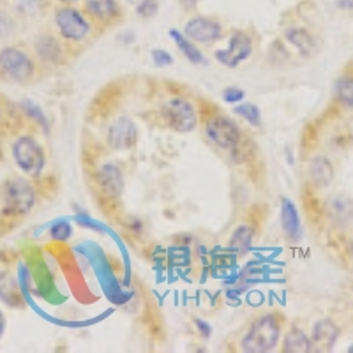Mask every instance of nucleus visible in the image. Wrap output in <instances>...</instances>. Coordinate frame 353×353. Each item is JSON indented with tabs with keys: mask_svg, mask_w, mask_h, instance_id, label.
Segmentation results:
<instances>
[{
	"mask_svg": "<svg viewBox=\"0 0 353 353\" xmlns=\"http://www.w3.org/2000/svg\"><path fill=\"white\" fill-rule=\"evenodd\" d=\"M283 337V318L276 313H265L249 321L242 332L239 350L244 353H269L279 346Z\"/></svg>",
	"mask_w": 353,
	"mask_h": 353,
	"instance_id": "obj_1",
	"label": "nucleus"
},
{
	"mask_svg": "<svg viewBox=\"0 0 353 353\" xmlns=\"http://www.w3.org/2000/svg\"><path fill=\"white\" fill-rule=\"evenodd\" d=\"M53 25L57 34L69 44V48H83L92 41L96 25L74 4H61L53 11Z\"/></svg>",
	"mask_w": 353,
	"mask_h": 353,
	"instance_id": "obj_2",
	"label": "nucleus"
},
{
	"mask_svg": "<svg viewBox=\"0 0 353 353\" xmlns=\"http://www.w3.org/2000/svg\"><path fill=\"white\" fill-rule=\"evenodd\" d=\"M36 189L21 176L9 179L0 188V216L4 219H21L36 207Z\"/></svg>",
	"mask_w": 353,
	"mask_h": 353,
	"instance_id": "obj_3",
	"label": "nucleus"
},
{
	"mask_svg": "<svg viewBox=\"0 0 353 353\" xmlns=\"http://www.w3.org/2000/svg\"><path fill=\"white\" fill-rule=\"evenodd\" d=\"M203 134L212 147L223 150V152L237 150L244 140L241 125L233 121L232 117L221 112L207 115V119L203 121Z\"/></svg>",
	"mask_w": 353,
	"mask_h": 353,
	"instance_id": "obj_4",
	"label": "nucleus"
},
{
	"mask_svg": "<svg viewBox=\"0 0 353 353\" xmlns=\"http://www.w3.org/2000/svg\"><path fill=\"white\" fill-rule=\"evenodd\" d=\"M37 74V64L32 55L20 46H6L0 50V78L12 83H30Z\"/></svg>",
	"mask_w": 353,
	"mask_h": 353,
	"instance_id": "obj_5",
	"label": "nucleus"
},
{
	"mask_svg": "<svg viewBox=\"0 0 353 353\" xmlns=\"http://www.w3.org/2000/svg\"><path fill=\"white\" fill-rule=\"evenodd\" d=\"M161 121L168 129L175 132H191L200 122V113L193 101L185 97H172L163 103L159 110Z\"/></svg>",
	"mask_w": 353,
	"mask_h": 353,
	"instance_id": "obj_6",
	"label": "nucleus"
},
{
	"mask_svg": "<svg viewBox=\"0 0 353 353\" xmlns=\"http://www.w3.org/2000/svg\"><path fill=\"white\" fill-rule=\"evenodd\" d=\"M254 53V37L248 32L237 28L233 30L228 37L225 48L216 50L214 52V59L219 62L221 65H225L228 69H235L245 61H249Z\"/></svg>",
	"mask_w": 353,
	"mask_h": 353,
	"instance_id": "obj_7",
	"label": "nucleus"
},
{
	"mask_svg": "<svg viewBox=\"0 0 353 353\" xmlns=\"http://www.w3.org/2000/svg\"><path fill=\"white\" fill-rule=\"evenodd\" d=\"M12 159L21 173L27 176H39L46 166V154L39 141L32 137H21L12 143Z\"/></svg>",
	"mask_w": 353,
	"mask_h": 353,
	"instance_id": "obj_8",
	"label": "nucleus"
},
{
	"mask_svg": "<svg viewBox=\"0 0 353 353\" xmlns=\"http://www.w3.org/2000/svg\"><path fill=\"white\" fill-rule=\"evenodd\" d=\"M34 50H36L37 61L43 65H52V68L65 65L72 57L69 44L52 30H44L37 36Z\"/></svg>",
	"mask_w": 353,
	"mask_h": 353,
	"instance_id": "obj_9",
	"label": "nucleus"
},
{
	"mask_svg": "<svg viewBox=\"0 0 353 353\" xmlns=\"http://www.w3.org/2000/svg\"><path fill=\"white\" fill-rule=\"evenodd\" d=\"M184 36L193 41L194 44L201 46H210L217 43L225 36V28L219 20H214L209 17H193L189 18L184 25Z\"/></svg>",
	"mask_w": 353,
	"mask_h": 353,
	"instance_id": "obj_10",
	"label": "nucleus"
},
{
	"mask_svg": "<svg viewBox=\"0 0 353 353\" xmlns=\"http://www.w3.org/2000/svg\"><path fill=\"white\" fill-rule=\"evenodd\" d=\"M81 9L99 32L115 27L122 20V8L119 0H83Z\"/></svg>",
	"mask_w": 353,
	"mask_h": 353,
	"instance_id": "obj_11",
	"label": "nucleus"
},
{
	"mask_svg": "<svg viewBox=\"0 0 353 353\" xmlns=\"http://www.w3.org/2000/svg\"><path fill=\"white\" fill-rule=\"evenodd\" d=\"M94 184L97 191L108 200L117 201L124 193V173L113 161H106L94 172Z\"/></svg>",
	"mask_w": 353,
	"mask_h": 353,
	"instance_id": "obj_12",
	"label": "nucleus"
},
{
	"mask_svg": "<svg viewBox=\"0 0 353 353\" xmlns=\"http://www.w3.org/2000/svg\"><path fill=\"white\" fill-rule=\"evenodd\" d=\"M323 214L334 228H348L353 223V198L346 193L332 194L323 203Z\"/></svg>",
	"mask_w": 353,
	"mask_h": 353,
	"instance_id": "obj_13",
	"label": "nucleus"
},
{
	"mask_svg": "<svg viewBox=\"0 0 353 353\" xmlns=\"http://www.w3.org/2000/svg\"><path fill=\"white\" fill-rule=\"evenodd\" d=\"M138 143V128L129 117H119L108 128V145L112 150H131Z\"/></svg>",
	"mask_w": 353,
	"mask_h": 353,
	"instance_id": "obj_14",
	"label": "nucleus"
},
{
	"mask_svg": "<svg viewBox=\"0 0 353 353\" xmlns=\"http://www.w3.org/2000/svg\"><path fill=\"white\" fill-rule=\"evenodd\" d=\"M283 39L286 41L288 46L297 50L302 57L305 59H311V57H316L320 52V46H318V39L309 28L301 27V25H292V27L285 28L283 32Z\"/></svg>",
	"mask_w": 353,
	"mask_h": 353,
	"instance_id": "obj_15",
	"label": "nucleus"
},
{
	"mask_svg": "<svg viewBox=\"0 0 353 353\" xmlns=\"http://www.w3.org/2000/svg\"><path fill=\"white\" fill-rule=\"evenodd\" d=\"M305 173H307L309 184L314 189H327L334 182L336 170H334V165L330 163L329 157L314 156L309 161Z\"/></svg>",
	"mask_w": 353,
	"mask_h": 353,
	"instance_id": "obj_16",
	"label": "nucleus"
},
{
	"mask_svg": "<svg viewBox=\"0 0 353 353\" xmlns=\"http://www.w3.org/2000/svg\"><path fill=\"white\" fill-rule=\"evenodd\" d=\"M339 327L329 318H323L314 325L311 332V343L314 352H330L339 339Z\"/></svg>",
	"mask_w": 353,
	"mask_h": 353,
	"instance_id": "obj_17",
	"label": "nucleus"
},
{
	"mask_svg": "<svg viewBox=\"0 0 353 353\" xmlns=\"http://www.w3.org/2000/svg\"><path fill=\"white\" fill-rule=\"evenodd\" d=\"M281 230L290 242H299L302 239L301 216L290 198H283L281 201Z\"/></svg>",
	"mask_w": 353,
	"mask_h": 353,
	"instance_id": "obj_18",
	"label": "nucleus"
},
{
	"mask_svg": "<svg viewBox=\"0 0 353 353\" xmlns=\"http://www.w3.org/2000/svg\"><path fill=\"white\" fill-rule=\"evenodd\" d=\"M283 352L286 353H309L314 352L313 343H311V336L304 332L299 327H292L286 332L285 341H283Z\"/></svg>",
	"mask_w": 353,
	"mask_h": 353,
	"instance_id": "obj_19",
	"label": "nucleus"
},
{
	"mask_svg": "<svg viewBox=\"0 0 353 353\" xmlns=\"http://www.w3.org/2000/svg\"><path fill=\"white\" fill-rule=\"evenodd\" d=\"M334 101L345 110H353V72H345L334 81Z\"/></svg>",
	"mask_w": 353,
	"mask_h": 353,
	"instance_id": "obj_20",
	"label": "nucleus"
},
{
	"mask_svg": "<svg viewBox=\"0 0 353 353\" xmlns=\"http://www.w3.org/2000/svg\"><path fill=\"white\" fill-rule=\"evenodd\" d=\"M170 36H172L173 43L176 44V48L181 50L182 55H184L191 64H203L205 55L198 50V44H194L193 41L188 39V37L184 36V32H179V30L172 28V30H170Z\"/></svg>",
	"mask_w": 353,
	"mask_h": 353,
	"instance_id": "obj_21",
	"label": "nucleus"
},
{
	"mask_svg": "<svg viewBox=\"0 0 353 353\" xmlns=\"http://www.w3.org/2000/svg\"><path fill=\"white\" fill-rule=\"evenodd\" d=\"M0 299L9 305H21V293L11 274H0Z\"/></svg>",
	"mask_w": 353,
	"mask_h": 353,
	"instance_id": "obj_22",
	"label": "nucleus"
},
{
	"mask_svg": "<svg viewBox=\"0 0 353 353\" xmlns=\"http://www.w3.org/2000/svg\"><path fill=\"white\" fill-rule=\"evenodd\" d=\"M253 235L254 233L253 230H251V226H239V228L233 232L232 241H230V248H232L233 251H237L239 254H245L249 251V248H251V244H253Z\"/></svg>",
	"mask_w": 353,
	"mask_h": 353,
	"instance_id": "obj_23",
	"label": "nucleus"
},
{
	"mask_svg": "<svg viewBox=\"0 0 353 353\" xmlns=\"http://www.w3.org/2000/svg\"><path fill=\"white\" fill-rule=\"evenodd\" d=\"M235 113L239 117H242L244 121H248L251 125H254V128H260L261 125L260 108L256 105H253V103H242L241 106L235 108Z\"/></svg>",
	"mask_w": 353,
	"mask_h": 353,
	"instance_id": "obj_24",
	"label": "nucleus"
},
{
	"mask_svg": "<svg viewBox=\"0 0 353 353\" xmlns=\"http://www.w3.org/2000/svg\"><path fill=\"white\" fill-rule=\"evenodd\" d=\"M134 11H137L138 17L143 18V20H150V18L156 17L157 11H159V2H157V0H140V2L134 6Z\"/></svg>",
	"mask_w": 353,
	"mask_h": 353,
	"instance_id": "obj_25",
	"label": "nucleus"
},
{
	"mask_svg": "<svg viewBox=\"0 0 353 353\" xmlns=\"http://www.w3.org/2000/svg\"><path fill=\"white\" fill-rule=\"evenodd\" d=\"M17 34V21L6 11H0V39H8Z\"/></svg>",
	"mask_w": 353,
	"mask_h": 353,
	"instance_id": "obj_26",
	"label": "nucleus"
},
{
	"mask_svg": "<svg viewBox=\"0 0 353 353\" xmlns=\"http://www.w3.org/2000/svg\"><path fill=\"white\" fill-rule=\"evenodd\" d=\"M244 97L245 92L239 87H228L223 90V99H225L226 103H239V101H242Z\"/></svg>",
	"mask_w": 353,
	"mask_h": 353,
	"instance_id": "obj_27",
	"label": "nucleus"
},
{
	"mask_svg": "<svg viewBox=\"0 0 353 353\" xmlns=\"http://www.w3.org/2000/svg\"><path fill=\"white\" fill-rule=\"evenodd\" d=\"M152 61L156 65H170L173 64V57L170 55L168 52H165V50H152Z\"/></svg>",
	"mask_w": 353,
	"mask_h": 353,
	"instance_id": "obj_28",
	"label": "nucleus"
},
{
	"mask_svg": "<svg viewBox=\"0 0 353 353\" xmlns=\"http://www.w3.org/2000/svg\"><path fill=\"white\" fill-rule=\"evenodd\" d=\"M337 8L345 11H353V0H337Z\"/></svg>",
	"mask_w": 353,
	"mask_h": 353,
	"instance_id": "obj_29",
	"label": "nucleus"
},
{
	"mask_svg": "<svg viewBox=\"0 0 353 353\" xmlns=\"http://www.w3.org/2000/svg\"><path fill=\"white\" fill-rule=\"evenodd\" d=\"M181 2L185 9H194V6L198 4V0H181Z\"/></svg>",
	"mask_w": 353,
	"mask_h": 353,
	"instance_id": "obj_30",
	"label": "nucleus"
},
{
	"mask_svg": "<svg viewBox=\"0 0 353 353\" xmlns=\"http://www.w3.org/2000/svg\"><path fill=\"white\" fill-rule=\"evenodd\" d=\"M4 330H6V318H4V313L0 311V337H2Z\"/></svg>",
	"mask_w": 353,
	"mask_h": 353,
	"instance_id": "obj_31",
	"label": "nucleus"
},
{
	"mask_svg": "<svg viewBox=\"0 0 353 353\" xmlns=\"http://www.w3.org/2000/svg\"><path fill=\"white\" fill-rule=\"evenodd\" d=\"M348 254H350V260L353 261V239L350 241V244H348Z\"/></svg>",
	"mask_w": 353,
	"mask_h": 353,
	"instance_id": "obj_32",
	"label": "nucleus"
},
{
	"mask_svg": "<svg viewBox=\"0 0 353 353\" xmlns=\"http://www.w3.org/2000/svg\"><path fill=\"white\" fill-rule=\"evenodd\" d=\"M61 4H77L78 0H59Z\"/></svg>",
	"mask_w": 353,
	"mask_h": 353,
	"instance_id": "obj_33",
	"label": "nucleus"
},
{
	"mask_svg": "<svg viewBox=\"0 0 353 353\" xmlns=\"http://www.w3.org/2000/svg\"><path fill=\"white\" fill-rule=\"evenodd\" d=\"M125 2H128L129 6H137L138 2H140V0H125Z\"/></svg>",
	"mask_w": 353,
	"mask_h": 353,
	"instance_id": "obj_34",
	"label": "nucleus"
},
{
	"mask_svg": "<svg viewBox=\"0 0 353 353\" xmlns=\"http://www.w3.org/2000/svg\"><path fill=\"white\" fill-rule=\"evenodd\" d=\"M348 352H350V353H353V345L350 346V348H348Z\"/></svg>",
	"mask_w": 353,
	"mask_h": 353,
	"instance_id": "obj_35",
	"label": "nucleus"
},
{
	"mask_svg": "<svg viewBox=\"0 0 353 353\" xmlns=\"http://www.w3.org/2000/svg\"><path fill=\"white\" fill-rule=\"evenodd\" d=\"M352 290H353V285H352Z\"/></svg>",
	"mask_w": 353,
	"mask_h": 353,
	"instance_id": "obj_36",
	"label": "nucleus"
},
{
	"mask_svg": "<svg viewBox=\"0 0 353 353\" xmlns=\"http://www.w3.org/2000/svg\"><path fill=\"white\" fill-rule=\"evenodd\" d=\"M0 2H2V0H0Z\"/></svg>",
	"mask_w": 353,
	"mask_h": 353,
	"instance_id": "obj_37",
	"label": "nucleus"
}]
</instances>
